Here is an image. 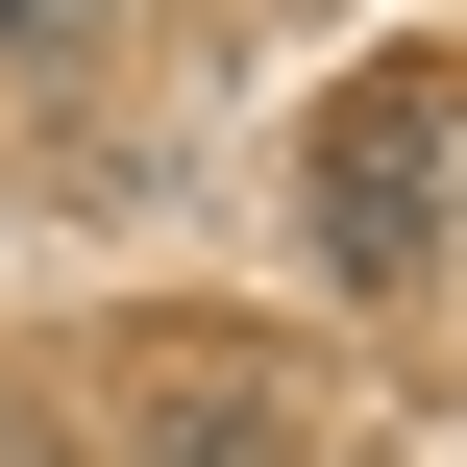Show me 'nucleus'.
Here are the masks:
<instances>
[{"instance_id":"obj_2","label":"nucleus","mask_w":467,"mask_h":467,"mask_svg":"<svg viewBox=\"0 0 467 467\" xmlns=\"http://www.w3.org/2000/svg\"><path fill=\"white\" fill-rule=\"evenodd\" d=\"M74 25H99V0H0V49H74Z\"/></svg>"},{"instance_id":"obj_1","label":"nucleus","mask_w":467,"mask_h":467,"mask_svg":"<svg viewBox=\"0 0 467 467\" xmlns=\"http://www.w3.org/2000/svg\"><path fill=\"white\" fill-rule=\"evenodd\" d=\"M320 197H345V246H394V222H443V197H467V99H369Z\"/></svg>"}]
</instances>
